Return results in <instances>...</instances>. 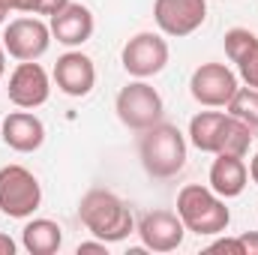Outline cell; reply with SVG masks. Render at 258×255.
<instances>
[{
	"mask_svg": "<svg viewBox=\"0 0 258 255\" xmlns=\"http://www.w3.org/2000/svg\"><path fill=\"white\" fill-rule=\"evenodd\" d=\"M78 216L84 222V228L105 240V243H117V240H126L129 234L135 231V219H132V210L126 207L123 198H117L114 192L108 189H90L81 204H78Z\"/></svg>",
	"mask_w": 258,
	"mask_h": 255,
	"instance_id": "obj_1",
	"label": "cell"
},
{
	"mask_svg": "<svg viewBox=\"0 0 258 255\" xmlns=\"http://www.w3.org/2000/svg\"><path fill=\"white\" fill-rule=\"evenodd\" d=\"M138 156H141V165L150 177H159V180L177 177L186 165V138L177 126L159 120L156 126L141 132Z\"/></svg>",
	"mask_w": 258,
	"mask_h": 255,
	"instance_id": "obj_2",
	"label": "cell"
},
{
	"mask_svg": "<svg viewBox=\"0 0 258 255\" xmlns=\"http://www.w3.org/2000/svg\"><path fill=\"white\" fill-rule=\"evenodd\" d=\"M177 216L186 225V231L198 237L222 234L231 222V210L225 207V198L201 183H186L177 192Z\"/></svg>",
	"mask_w": 258,
	"mask_h": 255,
	"instance_id": "obj_3",
	"label": "cell"
},
{
	"mask_svg": "<svg viewBox=\"0 0 258 255\" xmlns=\"http://www.w3.org/2000/svg\"><path fill=\"white\" fill-rule=\"evenodd\" d=\"M114 111H117L123 126L135 129V132H144V129L156 126L162 120L165 102H162V96H159V90L153 84H147L144 78H135L117 93Z\"/></svg>",
	"mask_w": 258,
	"mask_h": 255,
	"instance_id": "obj_4",
	"label": "cell"
},
{
	"mask_svg": "<svg viewBox=\"0 0 258 255\" xmlns=\"http://www.w3.org/2000/svg\"><path fill=\"white\" fill-rule=\"evenodd\" d=\"M42 204V186L24 165L0 168V210L12 219H27Z\"/></svg>",
	"mask_w": 258,
	"mask_h": 255,
	"instance_id": "obj_5",
	"label": "cell"
},
{
	"mask_svg": "<svg viewBox=\"0 0 258 255\" xmlns=\"http://www.w3.org/2000/svg\"><path fill=\"white\" fill-rule=\"evenodd\" d=\"M237 87V75L225 63H201L189 78V93L204 108H225Z\"/></svg>",
	"mask_w": 258,
	"mask_h": 255,
	"instance_id": "obj_6",
	"label": "cell"
},
{
	"mask_svg": "<svg viewBox=\"0 0 258 255\" xmlns=\"http://www.w3.org/2000/svg\"><path fill=\"white\" fill-rule=\"evenodd\" d=\"M120 63L132 78H153L168 63V42L159 33H135L120 51Z\"/></svg>",
	"mask_w": 258,
	"mask_h": 255,
	"instance_id": "obj_7",
	"label": "cell"
},
{
	"mask_svg": "<svg viewBox=\"0 0 258 255\" xmlns=\"http://www.w3.org/2000/svg\"><path fill=\"white\" fill-rule=\"evenodd\" d=\"M51 45V27L39 18H15L3 30V48L9 57L21 60H39Z\"/></svg>",
	"mask_w": 258,
	"mask_h": 255,
	"instance_id": "obj_8",
	"label": "cell"
},
{
	"mask_svg": "<svg viewBox=\"0 0 258 255\" xmlns=\"http://www.w3.org/2000/svg\"><path fill=\"white\" fill-rule=\"evenodd\" d=\"M207 18V0H156L153 21L165 36L183 39L195 33Z\"/></svg>",
	"mask_w": 258,
	"mask_h": 255,
	"instance_id": "obj_9",
	"label": "cell"
},
{
	"mask_svg": "<svg viewBox=\"0 0 258 255\" xmlns=\"http://www.w3.org/2000/svg\"><path fill=\"white\" fill-rule=\"evenodd\" d=\"M48 93H51V78L36 60H21L12 69L6 96L15 108H27V111L39 108L48 102Z\"/></svg>",
	"mask_w": 258,
	"mask_h": 255,
	"instance_id": "obj_10",
	"label": "cell"
},
{
	"mask_svg": "<svg viewBox=\"0 0 258 255\" xmlns=\"http://www.w3.org/2000/svg\"><path fill=\"white\" fill-rule=\"evenodd\" d=\"M186 225L174 210H150L138 222V237L150 252H174L183 243Z\"/></svg>",
	"mask_w": 258,
	"mask_h": 255,
	"instance_id": "obj_11",
	"label": "cell"
},
{
	"mask_svg": "<svg viewBox=\"0 0 258 255\" xmlns=\"http://www.w3.org/2000/svg\"><path fill=\"white\" fill-rule=\"evenodd\" d=\"M54 81H57V90L66 93V96H87L96 84V66L87 54L81 51H66L57 57L54 63Z\"/></svg>",
	"mask_w": 258,
	"mask_h": 255,
	"instance_id": "obj_12",
	"label": "cell"
},
{
	"mask_svg": "<svg viewBox=\"0 0 258 255\" xmlns=\"http://www.w3.org/2000/svg\"><path fill=\"white\" fill-rule=\"evenodd\" d=\"M48 27H51V36L66 45V48H78V45H84L90 36H93V12L87 9V6H81V3H69L66 9H60L57 15H51V21H48Z\"/></svg>",
	"mask_w": 258,
	"mask_h": 255,
	"instance_id": "obj_13",
	"label": "cell"
},
{
	"mask_svg": "<svg viewBox=\"0 0 258 255\" xmlns=\"http://www.w3.org/2000/svg\"><path fill=\"white\" fill-rule=\"evenodd\" d=\"M0 132H3V141L6 147H12L15 153H33L42 147L45 141V126L36 114H30L27 108L24 111H12L6 120H0Z\"/></svg>",
	"mask_w": 258,
	"mask_h": 255,
	"instance_id": "obj_14",
	"label": "cell"
},
{
	"mask_svg": "<svg viewBox=\"0 0 258 255\" xmlns=\"http://www.w3.org/2000/svg\"><path fill=\"white\" fill-rule=\"evenodd\" d=\"M249 180V168L243 162V156H231V153H216L213 165H210V189L222 198H237L246 189Z\"/></svg>",
	"mask_w": 258,
	"mask_h": 255,
	"instance_id": "obj_15",
	"label": "cell"
},
{
	"mask_svg": "<svg viewBox=\"0 0 258 255\" xmlns=\"http://www.w3.org/2000/svg\"><path fill=\"white\" fill-rule=\"evenodd\" d=\"M21 246L30 255H54L63 246V228L54 219H30L21 228Z\"/></svg>",
	"mask_w": 258,
	"mask_h": 255,
	"instance_id": "obj_16",
	"label": "cell"
},
{
	"mask_svg": "<svg viewBox=\"0 0 258 255\" xmlns=\"http://www.w3.org/2000/svg\"><path fill=\"white\" fill-rule=\"evenodd\" d=\"M228 114L225 111H198L189 120V141L201 153H219V141H222V129H225Z\"/></svg>",
	"mask_w": 258,
	"mask_h": 255,
	"instance_id": "obj_17",
	"label": "cell"
},
{
	"mask_svg": "<svg viewBox=\"0 0 258 255\" xmlns=\"http://www.w3.org/2000/svg\"><path fill=\"white\" fill-rule=\"evenodd\" d=\"M225 108H228L231 117L243 120L252 132L258 129V90L255 87H237V93L231 96V102Z\"/></svg>",
	"mask_w": 258,
	"mask_h": 255,
	"instance_id": "obj_18",
	"label": "cell"
},
{
	"mask_svg": "<svg viewBox=\"0 0 258 255\" xmlns=\"http://www.w3.org/2000/svg\"><path fill=\"white\" fill-rule=\"evenodd\" d=\"M255 48H258V36L252 30H246V27H231V30L225 33V54H228L231 63L240 66Z\"/></svg>",
	"mask_w": 258,
	"mask_h": 255,
	"instance_id": "obj_19",
	"label": "cell"
},
{
	"mask_svg": "<svg viewBox=\"0 0 258 255\" xmlns=\"http://www.w3.org/2000/svg\"><path fill=\"white\" fill-rule=\"evenodd\" d=\"M237 72H240V81H243L246 87H255L258 90V48L237 66Z\"/></svg>",
	"mask_w": 258,
	"mask_h": 255,
	"instance_id": "obj_20",
	"label": "cell"
},
{
	"mask_svg": "<svg viewBox=\"0 0 258 255\" xmlns=\"http://www.w3.org/2000/svg\"><path fill=\"white\" fill-rule=\"evenodd\" d=\"M69 3H72V0H36V12H33V15H48V18H51V15H57L60 9H66Z\"/></svg>",
	"mask_w": 258,
	"mask_h": 255,
	"instance_id": "obj_21",
	"label": "cell"
},
{
	"mask_svg": "<svg viewBox=\"0 0 258 255\" xmlns=\"http://www.w3.org/2000/svg\"><path fill=\"white\" fill-rule=\"evenodd\" d=\"M207 252H234V255H243V246L237 237H225V240H216L207 246Z\"/></svg>",
	"mask_w": 258,
	"mask_h": 255,
	"instance_id": "obj_22",
	"label": "cell"
},
{
	"mask_svg": "<svg viewBox=\"0 0 258 255\" xmlns=\"http://www.w3.org/2000/svg\"><path fill=\"white\" fill-rule=\"evenodd\" d=\"M237 240L243 246V255H258V231H243Z\"/></svg>",
	"mask_w": 258,
	"mask_h": 255,
	"instance_id": "obj_23",
	"label": "cell"
},
{
	"mask_svg": "<svg viewBox=\"0 0 258 255\" xmlns=\"http://www.w3.org/2000/svg\"><path fill=\"white\" fill-rule=\"evenodd\" d=\"M81 252H108V243H105V240H99V237H96V240H93V243H78V255Z\"/></svg>",
	"mask_w": 258,
	"mask_h": 255,
	"instance_id": "obj_24",
	"label": "cell"
},
{
	"mask_svg": "<svg viewBox=\"0 0 258 255\" xmlns=\"http://www.w3.org/2000/svg\"><path fill=\"white\" fill-rule=\"evenodd\" d=\"M9 9H15V12H36V0H9Z\"/></svg>",
	"mask_w": 258,
	"mask_h": 255,
	"instance_id": "obj_25",
	"label": "cell"
},
{
	"mask_svg": "<svg viewBox=\"0 0 258 255\" xmlns=\"http://www.w3.org/2000/svg\"><path fill=\"white\" fill-rule=\"evenodd\" d=\"M0 255H15V240L0 231Z\"/></svg>",
	"mask_w": 258,
	"mask_h": 255,
	"instance_id": "obj_26",
	"label": "cell"
},
{
	"mask_svg": "<svg viewBox=\"0 0 258 255\" xmlns=\"http://www.w3.org/2000/svg\"><path fill=\"white\" fill-rule=\"evenodd\" d=\"M249 177H252V183L258 186V153L252 156V162H249Z\"/></svg>",
	"mask_w": 258,
	"mask_h": 255,
	"instance_id": "obj_27",
	"label": "cell"
},
{
	"mask_svg": "<svg viewBox=\"0 0 258 255\" xmlns=\"http://www.w3.org/2000/svg\"><path fill=\"white\" fill-rule=\"evenodd\" d=\"M12 9L6 6V0H0V24H6V15H9Z\"/></svg>",
	"mask_w": 258,
	"mask_h": 255,
	"instance_id": "obj_28",
	"label": "cell"
},
{
	"mask_svg": "<svg viewBox=\"0 0 258 255\" xmlns=\"http://www.w3.org/2000/svg\"><path fill=\"white\" fill-rule=\"evenodd\" d=\"M3 72H6V48L0 42V78H3Z\"/></svg>",
	"mask_w": 258,
	"mask_h": 255,
	"instance_id": "obj_29",
	"label": "cell"
}]
</instances>
